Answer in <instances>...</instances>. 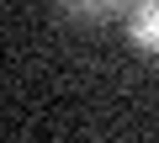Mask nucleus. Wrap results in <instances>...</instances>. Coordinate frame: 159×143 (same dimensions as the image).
Instances as JSON below:
<instances>
[{"label": "nucleus", "mask_w": 159, "mask_h": 143, "mask_svg": "<svg viewBox=\"0 0 159 143\" xmlns=\"http://www.w3.org/2000/svg\"><path fill=\"white\" fill-rule=\"evenodd\" d=\"M127 32H133L138 48L159 53V0H138V6L127 11Z\"/></svg>", "instance_id": "1"}, {"label": "nucleus", "mask_w": 159, "mask_h": 143, "mask_svg": "<svg viewBox=\"0 0 159 143\" xmlns=\"http://www.w3.org/2000/svg\"><path fill=\"white\" fill-rule=\"evenodd\" d=\"M133 6H117V0H85V6H64V16L74 21H106V16H127Z\"/></svg>", "instance_id": "2"}]
</instances>
